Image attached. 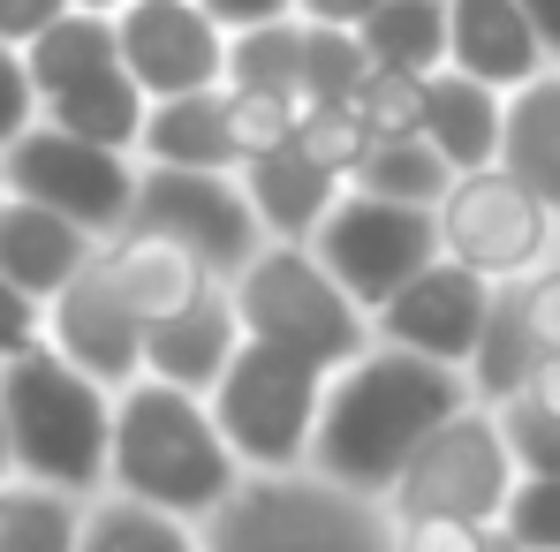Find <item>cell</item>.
Here are the masks:
<instances>
[{"label":"cell","mask_w":560,"mask_h":552,"mask_svg":"<svg viewBox=\"0 0 560 552\" xmlns=\"http://www.w3.org/2000/svg\"><path fill=\"white\" fill-rule=\"evenodd\" d=\"M469 401H477L469 371L432 364V356L394 349V341H372L357 364H341L326 378V409H318V432H311V477H326L341 492H364V500H386L401 484L409 455Z\"/></svg>","instance_id":"6da1fadb"},{"label":"cell","mask_w":560,"mask_h":552,"mask_svg":"<svg viewBox=\"0 0 560 552\" xmlns=\"http://www.w3.org/2000/svg\"><path fill=\"white\" fill-rule=\"evenodd\" d=\"M250 469L235 461L220 416L205 394L167 386V378H129L114 394V455H106V492H129L144 507H167L189 522H212Z\"/></svg>","instance_id":"7a4b0ae2"},{"label":"cell","mask_w":560,"mask_h":552,"mask_svg":"<svg viewBox=\"0 0 560 552\" xmlns=\"http://www.w3.org/2000/svg\"><path fill=\"white\" fill-rule=\"evenodd\" d=\"M0 409H8V461L31 484L98 500L106 455H114V386L54 356L46 341L0 364Z\"/></svg>","instance_id":"3957f363"},{"label":"cell","mask_w":560,"mask_h":552,"mask_svg":"<svg viewBox=\"0 0 560 552\" xmlns=\"http://www.w3.org/2000/svg\"><path fill=\"white\" fill-rule=\"evenodd\" d=\"M228 303L243 318L250 341H273V349H295L318 371H341L372 349V310L341 287V280L318 266L311 243H266L243 273L228 280Z\"/></svg>","instance_id":"277c9868"},{"label":"cell","mask_w":560,"mask_h":552,"mask_svg":"<svg viewBox=\"0 0 560 552\" xmlns=\"http://www.w3.org/2000/svg\"><path fill=\"white\" fill-rule=\"evenodd\" d=\"M205 552H394V515L386 500L341 492L311 469H280L235 484L205 522Z\"/></svg>","instance_id":"5b68a950"},{"label":"cell","mask_w":560,"mask_h":552,"mask_svg":"<svg viewBox=\"0 0 560 552\" xmlns=\"http://www.w3.org/2000/svg\"><path fill=\"white\" fill-rule=\"evenodd\" d=\"M326 378L311 356L273 349V341H250L235 349V364L220 371V386L205 394L235 461L250 477H280V469H311V432H318V409H326Z\"/></svg>","instance_id":"8992f818"},{"label":"cell","mask_w":560,"mask_h":552,"mask_svg":"<svg viewBox=\"0 0 560 552\" xmlns=\"http://www.w3.org/2000/svg\"><path fill=\"white\" fill-rule=\"evenodd\" d=\"M523 484V461L508 447V424L492 401L455 409L401 469V484L386 492V515H463V522H500L508 500Z\"/></svg>","instance_id":"52a82bcc"},{"label":"cell","mask_w":560,"mask_h":552,"mask_svg":"<svg viewBox=\"0 0 560 552\" xmlns=\"http://www.w3.org/2000/svg\"><path fill=\"white\" fill-rule=\"evenodd\" d=\"M0 167H8V189H15V197L69 212L77 227H92L98 243L129 227V212H137V183H144V160H137V152L92 144V137L54 129V121L23 129V137L0 152Z\"/></svg>","instance_id":"ba28073f"},{"label":"cell","mask_w":560,"mask_h":552,"mask_svg":"<svg viewBox=\"0 0 560 552\" xmlns=\"http://www.w3.org/2000/svg\"><path fill=\"white\" fill-rule=\"evenodd\" d=\"M440 250L469 273H485L492 287H508V280H530L560 250V220L508 167H477V175H455V189L440 197Z\"/></svg>","instance_id":"9c48e42d"},{"label":"cell","mask_w":560,"mask_h":552,"mask_svg":"<svg viewBox=\"0 0 560 552\" xmlns=\"http://www.w3.org/2000/svg\"><path fill=\"white\" fill-rule=\"evenodd\" d=\"M311 250H318V266L341 280L364 310L394 303L432 258H447L440 250V212L394 204V197H372V189H341V204L326 212V227L311 235Z\"/></svg>","instance_id":"30bf717a"},{"label":"cell","mask_w":560,"mask_h":552,"mask_svg":"<svg viewBox=\"0 0 560 552\" xmlns=\"http://www.w3.org/2000/svg\"><path fill=\"white\" fill-rule=\"evenodd\" d=\"M129 220L189 243L220 280H235L266 250V227H258V212H250L243 175H212V167H144Z\"/></svg>","instance_id":"8fae6325"},{"label":"cell","mask_w":560,"mask_h":552,"mask_svg":"<svg viewBox=\"0 0 560 552\" xmlns=\"http://www.w3.org/2000/svg\"><path fill=\"white\" fill-rule=\"evenodd\" d=\"M114 31H121V69L144 84V98L228 84V31L205 15V0H129Z\"/></svg>","instance_id":"7c38bea8"},{"label":"cell","mask_w":560,"mask_h":552,"mask_svg":"<svg viewBox=\"0 0 560 552\" xmlns=\"http://www.w3.org/2000/svg\"><path fill=\"white\" fill-rule=\"evenodd\" d=\"M492 303H500V287H492L485 273H469V266H455V258H432V266L409 280L394 303H378V310H372V333H378V341H394V349L432 356V364L469 371L477 341H485V326H492Z\"/></svg>","instance_id":"4fadbf2b"},{"label":"cell","mask_w":560,"mask_h":552,"mask_svg":"<svg viewBox=\"0 0 560 552\" xmlns=\"http://www.w3.org/2000/svg\"><path fill=\"white\" fill-rule=\"evenodd\" d=\"M46 349L69 356L77 371H92L98 386H114V394L129 378H144V318L106 287L98 258L46 303Z\"/></svg>","instance_id":"5bb4252c"},{"label":"cell","mask_w":560,"mask_h":552,"mask_svg":"<svg viewBox=\"0 0 560 552\" xmlns=\"http://www.w3.org/2000/svg\"><path fill=\"white\" fill-rule=\"evenodd\" d=\"M98 273H106V287L144 318V326H160V318H175V310H189L197 295H212L220 287V273L189 250V243H175V235H160V227H121V235H106L98 243Z\"/></svg>","instance_id":"9a60e30c"},{"label":"cell","mask_w":560,"mask_h":552,"mask_svg":"<svg viewBox=\"0 0 560 552\" xmlns=\"http://www.w3.org/2000/svg\"><path fill=\"white\" fill-rule=\"evenodd\" d=\"M447 69H463L492 92H523L530 77L553 69L538 23L523 0H447Z\"/></svg>","instance_id":"2e32d148"},{"label":"cell","mask_w":560,"mask_h":552,"mask_svg":"<svg viewBox=\"0 0 560 552\" xmlns=\"http://www.w3.org/2000/svg\"><path fill=\"white\" fill-rule=\"evenodd\" d=\"M92 258H98V235H92V227H77V220H69V212H54V204L8 197V212H0V273L15 280L23 295L54 303L69 280L92 266Z\"/></svg>","instance_id":"e0dca14e"},{"label":"cell","mask_w":560,"mask_h":552,"mask_svg":"<svg viewBox=\"0 0 560 552\" xmlns=\"http://www.w3.org/2000/svg\"><path fill=\"white\" fill-rule=\"evenodd\" d=\"M235 175H243V189H250V212H258L266 243H311V235L326 227V212L341 204V189H349L334 167H318L303 144L258 152V160H243Z\"/></svg>","instance_id":"ac0fdd59"},{"label":"cell","mask_w":560,"mask_h":552,"mask_svg":"<svg viewBox=\"0 0 560 552\" xmlns=\"http://www.w3.org/2000/svg\"><path fill=\"white\" fill-rule=\"evenodd\" d=\"M235 349H243V318L228 303V280L212 295H197L189 310L144 326V371L167 378V386H189V394H212L220 371L235 364Z\"/></svg>","instance_id":"d6986e66"},{"label":"cell","mask_w":560,"mask_h":552,"mask_svg":"<svg viewBox=\"0 0 560 552\" xmlns=\"http://www.w3.org/2000/svg\"><path fill=\"white\" fill-rule=\"evenodd\" d=\"M144 167H212L235 175L243 144H235V114H228V84L220 92H183V98H152L144 137H137Z\"/></svg>","instance_id":"ffe728a7"},{"label":"cell","mask_w":560,"mask_h":552,"mask_svg":"<svg viewBox=\"0 0 560 552\" xmlns=\"http://www.w3.org/2000/svg\"><path fill=\"white\" fill-rule=\"evenodd\" d=\"M424 137L440 144V160L455 175L477 167H500V137H508V92L477 84L463 69H440L432 77V114H424Z\"/></svg>","instance_id":"44dd1931"},{"label":"cell","mask_w":560,"mask_h":552,"mask_svg":"<svg viewBox=\"0 0 560 552\" xmlns=\"http://www.w3.org/2000/svg\"><path fill=\"white\" fill-rule=\"evenodd\" d=\"M500 167L523 189H538L560 220V69L530 77L523 92H508V137H500Z\"/></svg>","instance_id":"7402d4cb"},{"label":"cell","mask_w":560,"mask_h":552,"mask_svg":"<svg viewBox=\"0 0 560 552\" xmlns=\"http://www.w3.org/2000/svg\"><path fill=\"white\" fill-rule=\"evenodd\" d=\"M546 364V341H538V326H530V303H523V280H508L500 287V303H492V326H485V341H477V356H469V394L477 401H515L530 378Z\"/></svg>","instance_id":"603a6c76"},{"label":"cell","mask_w":560,"mask_h":552,"mask_svg":"<svg viewBox=\"0 0 560 552\" xmlns=\"http://www.w3.org/2000/svg\"><path fill=\"white\" fill-rule=\"evenodd\" d=\"M144 114H152V98H144V84H137L121 61L46 98V121H54V129H77V137H92V144H114V152H137V137H144Z\"/></svg>","instance_id":"cb8c5ba5"},{"label":"cell","mask_w":560,"mask_h":552,"mask_svg":"<svg viewBox=\"0 0 560 552\" xmlns=\"http://www.w3.org/2000/svg\"><path fill=\"white\" fill-rule=\"evenodd\" d=\"M23 61H31V84H38V106L54 92H69V84H84L98 69H114L121 61V31H114V15H98V8H69L61 23H46L31 46H23Z\"/></svg>","instance_id":"d4e9b609"},{"label":"cell","mask_w":560,"mask_h":552,"mask_svg":"<svg viewBox=\"0 0 560 552\" xmlns=\"http://www.w3.org/2000/svg\"><path fill=\"white\" fill-rule=\"evenodd\" d=\"M364 54L378 69H417L440 77L447 69V0H378L372 15L357 23Z\"/></svg>","instance_id":"484cf974"},{"label":"cell","mask_w":560,"mask_h":552,"mask_svg":"<svg viewBox=\"0 0 560 552\" xmlns=\"http://www.w3.org/2000/svg\"><path fill=\"white\" fill-rule=\"evenodd\" d=\"M77 552H205V522L144 507L129 492H98L84 507V545Z\"/></svg>","instance_id":"4316f807"},{"label":"cell","mask_w":560,"mask_h":552,"mask_svg":"<svg viewBox=\"0 0 560 552\" xmlns=\"http://www.w3.org/2000/svg\"><path fill=\"white\" fill-rule=\"evenodd\" d=\"M84 507L92 500H77V492L8 477L0 484V552H77L84 545Z\"/></svg>","instance_id":"83f0119b"},{"label":"cell","mask_w":560,"mask_h":552,"mask_svg":"<svg viewBox=\"0 0 560 552\" xmlns=\"http://www.w3.org/2000/svg\"><path fill=\"white\" fill-rule=\"evenodd\" d=\"M349 189H372V197H394V204H424V212H440V197L455 189V167L440 160L432 137H372V152L357 160Z\"/></svg>","instance_id":"f1b7e54d"},{"label":"cell","mask_w":560,"mask_h":552,"mask_svg":"<svg viewBox=\"0 0 560 552\" xmlns=\"http://www.w3.org/2000/svg\"><path fill=\"white\" fill-rule=\"evenodd\" d=\"M228 84L235 92H280L303 106V15L235 31L228 38Z\"/></svg>","instance_id":"f546056e"},{"label":"cell","mask_w":560,"mask_h":552,"mask_svg":"<svg viewBox=\"0 0 560 552\" xmlns=\"http://www.w3.org/2000/svg\"><path fill=\"white\" fill-rule=\"evenodd\" d=\"M372 77V54L357 31L341 23H303V106L311 98H357V84Z\"/></svg>","instance_id":"4dcf8cb0"},{"label":"cell","mask_w":560,"mask_h":552,"mask_svg":"<svg viewBox=\"0 0 560 552\" xmlns=\"http://www.w3.org/2000/svg\"><path fill=\"white\" fill-rule=\"evenodd\" d=\"M295 144L318 160V167H334L341 183L357 175V160L372 152V121L357 114V98H311L303 106V121H295Z\"/></svg>","instance_id":"1f68e13d"},{"label":"cell","mask_w":560,"mask_h":552,"mask_svg":"<svg viewBox=\"0 0 560 552\" xmlns=\"http://www.w3.org/2000/svg\"><path fill=\"white\" fill-rule=\"evenodd\" d=\"M357 114L372 121V137H424V114H432V77L417 69H378L357 84Z\"/></svg>","instance_id":"d6a6232c"},{"label":"cell","mask_w":560,"mask_h":552,"mask_svg":"<svg viewBox=\"0 0 560 552\" xmlns=\"http://www.w3.org/2000/svg\"><path fill=\"white\" fill-rule=\"evenodd\" d=\"M394 552H523L500 522L463 515H394Z\"/></svg>","instance_id":"836d02e7"},{"label":"cell","mask_w":560,"mask_h":552,"mask_svg":"<svg viewBox=\"0 0 560 552\" xmlns=\"http://www.w3.org/2000/svg\"><path fill=\"white\" fill-rule=\"evenodd\" d=\"M228 114H235V144H243V160L295 144V121H303V106H295V98H280V92H235V84H228Z\"/></svg>","instance_id":"e575fe53"},{"label":"cell","mask_w":560,"mask_h":552,"mask_svg":"<svg viewBox=\"0 0 560 552\" xmlns=\"http://www.w3.org/2000/svg\"><path fill=\"white\" fill-rule=\"evenodd\" d=\"M500 424H508V447L523 461V477H560V416L553 409L515 394V401H500Z\"/></svg>","instance_id":"d590c367"},{"label":"cell","mask_w":560,"mask_h":552,"mask_svg":"<svg viewBox=\"0 0 560 552\" xmlns=\"http://www.w3.org/2000/svg\"><path fill=\"white\" fill-rule=\"evenodd\" d=\"M500 530L515 538L523 552H560V477H523Z\"/></svg>","instance_id":"8d00e7d4"},{"label":"cell","mask_w":560,"mask_h":552,"mask_svg":"<svg viewBox=\"0 0 560 552\" xmlns=\"http://www.w3.org/2000/svg\"><path fill=\"white\" fill-rule=\"evenodd\" d=\"M38 121H46V106H38V84H31V61H23V46L0 38V152Z\"/></svg>","instance_id":"74e56055"},{"label":"cell","mask_w":560,"mask_h":552,"mask_svg":"<svg viewBox=\"0 0 560 552\" xmlns=\"http://www.w3.org/2000/svg\"><path fill=\"white\" fill-rule=\"evenodd\" d=\"M38 341H46V303L23 295L15 280L0 273V364H15V356L38 349Z\"/></svg>","instance_id":"f35d334b"},{"label":"cell","mask_w":560,"mask_h":552,"mask_svg":"<svg viewBox=\"0 0 560 552\" xmlns=\"http://www.w3.org/2000/svg\"><path fill=\"white\" fill-rule=\"evenodd\" d=\"M523 303H530V326H538V341L560 349V250L538 266V273L523 280Z\"/></svg>","instance_id":"ab89813d"},{"label":"cell","mask_w":560,"mask_h":552,"mask_svg":"<svg viewBox=\"0 0 560 552\" xmlns=\"http://www.w3.org/2000/svg\"><path fill=\"white\" fill-rule=\"evenodd\" d=\"M69 8H77V0H0V38H8V46H31V38H38L46 23H61Z\"/></svg>","instance_id":"60d3db41"},{"label":"cell","mask_w":560,"mask_h":552,"mask_svg":"<svg viewBox=\"0 0 560 552\" xmlns=\"http://www.w3.org/2000/svg\"><path fill=\"white\" fill-rule=\"evenodd\" d=\"M205 15L235 38V31H258V23H288L295 0H205Z\"/></svg>","instance_id":"b9f144b4"},{"label":"cell","mask_w":560,"mask_h":552,"mask_svg":"<svg viewBox=\"0 0 560 552\" xmlns=\"http://www.w3.org/2000/svg\"><path fill=\"white\" fill-rule=\"evenodd\" d=\"M372 8H378V0H295V15H303V23H341V31H357Z\"/></svg>","instance_id":"7bdbcfd3"},{"label":"cell","mask_w":560,"mask_h":552,"mask_svg":"<svg viewBox=\"0 0 560 552\" xmlns=\"http://www.w3.org/2000/svg\"><path fill=\"white\" fill-rule=\"evenodd\" d=\"M523 394H530L538 409H553V416H560V349H546V364H538V378H530Z\"/></svg>","instance_id":"ee69618b"},{"label":"cell","mask_w":560,"mask_h":552,"mask_svg":"<svg viewBox=\"0 0 560 552\" xmlns=\"http://www.w3.org/2000/svg\"><path fill=\"white\" fill-rule=\"evenodd\" d=\"M523 15L538 23V38H546V54H553V69H560V0H523Z\"/></svg>","instance_id":"f6af8a7d"},{"label":"cell","mask_w":560,"mask_h":552,"mask_svg":"<svg viewBox=\"0 0 560 552\" xmlns=\"http://www.w3.org/2000/svg\"><path fill=\"white\" fill-rule=\"evenodd\" d=\"M15 477V461H8V409H0V484Z\"/></svg>","instance_id":"bcb514c9"},{"label":"cell","mask_w":560,"mask_h":552,"mask_svg":"<svg viewBox=\"0 0 560 552\" xmlns=\"http://www.w3.org/2000/svg\"><path fill=\"white\" fill-rule=\"evenodd\" d=\"M77 8H98V15H121L129 0H77Z\"/></svg>","instance_id":"7dc6e473"},{"label":"cell","mask_w":560,"mask_h":552,"mask_svg":"<svg viewBox=\"0 0 560 552\" xmlns=\"http://www.w3.org/2000/svg\"><path fill=\"white\" fill-rule=\"evenodd\" d=\"M8 197H15V189H8V167H0V212H8Z\"/></svg>","instance_id":"c3c4849f"}]
</instances>
